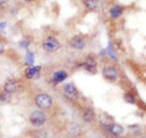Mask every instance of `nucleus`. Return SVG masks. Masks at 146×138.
Listing matches in <instances>:
<instances>
[{"mask_svg": "<svg viewBox=\"0 0 146 138\" xmlns=\"http://www.w3.org/2000/svg\"><path fill=\"white\" fill-rule=\"evenodd\" d=\"M29 43H31V40H28V39L26 38V39H22V42L20 43V45H21L22 48H26L27 49V48H28V45H29Z\"/></svg>", "mask_w": 146, "mask_h": 138, "instance_id": "22", "label": "nucleus"}, {"mask_svg": "<svg viewBox=\"0 0 146 138\" xmlns=\"http://www.w3.org/2000/svg\"><path fill=\"white\" fill-rule=\"evenodd\" d=\"M48 120H49V116L46 111H44V110H33L28 116V122L33 127H42L44 125H46Z\"/></svg>", "mask_w": 146, "mask_h": 138, "instance_id": "5", "label": "nucleus"}, {"mask_svg": "<svg viewBox=\"0 0 146 138\" xmlns=\"http://www.w3.org/2000/svg\"><path fill=\"white\" fill-rule=\"evenodd\" d=\"M9 3V0H0V6H4Z\"/></svg>", "mask_w": 146, "mask_h": 138, "instance_id": "24", "label": "nucleus"}, {"mask_svg": "<svg viewBox=\"0 0 146 138\" xmlns=\"http://www.w3.org/2000/svg\"><path fill=\"white\" fill-rule=\"evenodd\" d=\"M102 76L106 81L111 82V83H117L121 78L119 71L116 66H113L112 64H107L102 67Z\"/></svg>", "mask_w": 146, "mask_h": 138, "instance_id": "6", "label": "nucleus"}, {"mask_svg": "<svg viewBox=\"0 0 146 138\" xmlns=\"http://www.w3.org/2000/svg\"><path fill=\"white\" fill-rule=\"evenodd\" d=\"M5 45H6V42L3 38H0V55L5 53Z\"/></svg>", "mask_w": 146, "mask_h": 138, "instance_id": "21", "label": "nucleus"}, {"mask_svg": "<svg viewBox=\"0 0 146 138\" xmlns=\"http://www.w3.org/2000/svg\"><path fill=\"white\" fill-rule=\"evenodd\" d=\"M61 93L63 95V98H65L66 100H68V102H72V103L78 102L79 98H80L78 88H77L76 84L72 83V82H68V83H63L62 84Z\"/></svg>", "mask_w": 146, "mask_h": 138, "instance_id": "3", "label": "nucleus"}, {"mask_svg": "<svg viewBox=\"0 0 146 138\" xmlns=\"http://www.w3.org/2000/svg\"><path fill=\"white\" fill-rule=\"evenodd\" d=\"M123 13H124V6L119 5V4H116V5H112L108 9V17L111 20H116V18H119Z\"/></svg>", "mask_w": 146, "mask_h": 138, "instance_id": "14", "label": "nucleus"}, {"mask_svg": "<svg viewBox=\"0 0 146 138\" xmlns=\"http://www.w3.org/2000/svg\"><path fill=\"white\" fill-rule=\"evenodd\" d=\"M23 82L20 78H16V77H10L7 78V80L4 82L3 86L0 87L4 92H6L10 95H13V94H18L21 93L22 90H23Z\"/></svg>", "mask_w": 146, "mask_h": 138, "instance_id": "1", "label": "nucleus"}, {"mask_svg": "<svg viewBox=\"0 0 146 138\" xmlns=\"http://www.w3.org/2000/svg\"><path fill=\"white\" fill-rule=\"evenodd\" d=\"M26 135L29 138H48L49 133L44 128H32L28 132H26Z\"/></svg>", "mask_w": 146, "mask_h": 138, "instance_id": "15", "label": "nucleus"}, {"mask_svg": "<svg viewBox=\"0 0 146 138\" xmlns=\"http://www.w3.org/2000/svg\"><path fill=\"white\" fill-rule=\"evenodd\" d=\"M68 45L73 50H83L88 45V38L84 34H76L68 40Z\"/></svg>", "mask_w": 146, "mask_h": 138, "instance_id": "7", "label": "nucleus"}, {"mask_svg": "<svg viewBox=\"0 0 146 138\" xmlns=\"http://www.w3.org/2000/svg\"><path fill=\"white\" fill-rule=\"evenodd\" d=\"M6 22L5 21H3V22H0V32H3L4 29H5V27H6Z\"/></svg>", "mask_w": 146, "mask_h": 138, "instance_id": "23", "label": "nucleus"}, {"mask_svg": "<svg viewBox=\"0 0 146 138\" xmlns=\"http://www.w3.org/2000/svg\"><path fill=\"white\" fill-rule=\"evenodd\" d=\"M79 66L83 67L84 70H86L90 73H94V75L98 72V60L95 56H93V55L85 56L84 60L79 62Z\"/></svg>", "mask_w": 146, "mask_h": 138, "instance_id": "8", "label": "nucleus"}, {"mask_svg": "<svg viewBox=\"0 0 146 138\" xmlns=\"http://www.w3.org/2000/svg\"><path fill=\"white\" fill-rule=\"evenodd\" d=\"M12 138H16V137H12Z\"/></svg>", "mask_w": 146, "mask_h": 138, "instance_id": "26", "label": "nucleus"}, {"mask_svg": "<svg viewBox=\"0 0 146 138\" xmlns=\"http://www.w3.org/2000/svg\"><path fill=\"white\" fill-rule=\"evenodd\" d=\"M40 45H42V49L44 50V52L49 53V54L57 53L58 50L61 49L60 40H58L55 36H46V37H44Z\"/></svg>", "mask_w": 146, "mask_h": 138, "instance_id": "4", "label": "nucleus"}, {"mask_svg": "<svg viewBox=\"0 0 146 138\" xmlns=\"http://www.w3.org/2000/svg\"><path fill=\"white\" fill-rule=\"evenodd\" d=\"M98 120H99L100 126H102L104 128H105V127H107L110 123L115 122V121H113V117H111L108 114H102L100 117H98Z\"/></svg>", "mask_w": 146, "mask_h": 138, "instance_id": "17", "label": "nucleus"}, {"mask_svg": "<svg viewBox=\"0 0 146 138\" xmlns=\"http://www.w3.org/2000/svg\"><path fill=\"white\" fill-rule=\"evenodd\" d=\"M22 1H25V3H33L34 0H22Z\"/></svg>", "mask_w": 146, "mask_h": 138, "instance_id": "25", "label": "nucleus"}, {"mask_svg": "<svg viewBox=\"0 0 146 138\" xmlns=\"http://www.w3.org/2000/svg\"><path fill=\"white\" fill-rule=\"evenodd\" d=\"M12 100V95H10L6 92H4L1 88H0V105H5V104H9L11 103Z\"/></svg>", "mask_w": 146, "mask_h": 138, "instance_id": "18", "label": "nucleus"}, {"mask_svg": "<svg viewBox=\"0 0 146 138\" xmlns=\"http://www.w3.org/2000/svg\"><path fill=\"white\" fill-rule=\"evenodd\" d=\"M66 132H67V135L70 137L77 138V137H79L82 133H83V128H82V126L79 125V123L72 121V122H68L66 125Z\"/></svg>", "mask_w": 146, "mask_h": 138, "instance_id": "11", "label": "nucleus"}, {"mask_svg": "<svg viewBox=\"0 0 146 138\" xmlns=\"http://www.w3.org/2000/svg\"><path fill=\"white\" fill-rule=\"evenodd\" d=\"M123 99H124V102L128 103V104H136V98L134 94H131L130 92H127V93H124V95H123Z\"/></svg>", "mask_w": 146, "mask_h": 138, "instance_id": "19", "label": "nucleus"}, {"mask_svg": "<svg viewBox=\"0 0 146 138\" xmlns=\"http://www.w3.org/2000/svg\"><path fill=\"white\" fill-rule=\"evenodd\" d=\"M105 130H106L110 135H112L115 137H119L125 132V128L123 126H121V125H118V123H116V122L110 123L107 127H105Z\"/></svg>", "mask_w": 146, "mask_h": 138, "instance_id": "13", "label": "nucleus"}, {"mask_svg": "<svg viewBox=\"0 0 146 138\" xmlns=\"http://www.w3.org/2000/svg\"><path fill=\"white\" fill-rule=\"evenodd\" d=\"M25 65L26 66H32L34 64V53L27 50V54H26V58H25Z\"/></svg>", "mask_w": 146, "mask_h": 138, "instance_id": "20", "label": "nucleus"}, {"mask_svg": "<svg viewBox=\"0 0 146 138\" xmlns=\"http://www.w3.org/2000/svg\"><path fill=\"white\" fill-rule=\"evenodd\" d=\"M79 116L82 119V121L85 122V123H93L98 120V115L95 113V110L90 107H86V108H83L80 110V114Z\"/></svg>", "mask_w": 146, "mask_h": 138, "instance_id": "10", "label": "nucleus"}, {"mask_svg": "<svg viewBox=\"0 0 146 138\" xmlns=\"http://www.w3.org/2000/svg\"><path fill=\"white\" fill-rule=\"evenodd\" d=\"M68 72L66 70H57V71H54L50 77L48 78V82L52 86H56V84H60L63 83L67 78H68Z\"/></svg>", "mask_w": 146, "mask_h": 138, "instance_id": "9", "label": "nucleus"}, {"mask_svg": "<svg viewBox=\"0 0 146 138\" xmlns=\"http://www.w3.org/2000/svg\"><path fill=\"white\" fill-rule=\"evenodd\" d=\"M83 5L88 11H96L100 5V0H83Z\"/></svg>", "mask_w": 146, "mask_h": 138, "instance_id": "16", "label": "nucleus"}, {"mask_svg": "<svg viewBox=\"0 0 146 138\" xmlns=\"http://www.w3.org/2000/svg\"><path fill=\"white\" fill-rule=\"evenodd\" d=\"M33 102H34L36 108H39L40 110H44V111H49L54 105L52 96L48 93H45V92H39V93H36L33 98Z\"/></svg>", "mask_w": 146, "mask_h": 138, "instance_id": "2", "label": "nucleus"}, {"mask_svg": "<svg viewBox=\"0 0 146 138\" xmlns=\"http://www.w3.org/2000/svg\"><path fill=\"white\" fill-rule=\"evenodd\" d=\"M42 66H29L25 70V77L27 80H36L40 77V72H42Z\"/></svg>", "mask_w": 146, "mask_h": 138, "instance_id": "12", "label": "nucleus"}]
</instances>
